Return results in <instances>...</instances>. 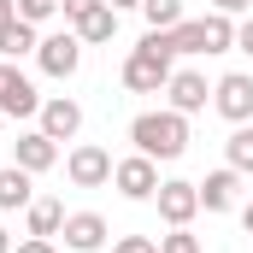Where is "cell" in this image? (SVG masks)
<instances>
[{
    "label": "cell",
    "mask_w": 253,
    "mask_h": 253,
    "mask_svg": "<svg viewBox=\"0 0 253 253\" xmlns=\"http://www.w3.org/2000/svg\"><path fill=\"white\" fill-rule=\"evenodd\" d=\"M42 47V36H36V24H24V18H12L6 30H0V59H24V53H36Z\"/></svg>",
    "instance_id": "obj_16"
},
{
    "label": "cell",
    "mask_w": 253,
    "mask_h": 253,
    "mask_svg": "<svg viewBox=\"0 0 253 253\" xmlns=\"http://www.w3.org/2000/svg\"><path fill=\"white\" fill-rule=\"evenodd\" d=\"M36 65L47 71V77H77V65H83V36L77 30H53V36H42V47H36Z\"/></svg>",
    "instance_id": "obj_4"
},
{
    "label": "cell",
    "mask_w": 253,
    "mask_h": 253,
    "mask_svg": "<svg viewBox=\"0 0 253 253\" xmlns=\"http://www.w3.org/2000/svg\"><path fill=\"white\" fill-rule=\"evenodd\" d=\"M36 200V177L24 165H0V212H24Z\"/></svg>",
    "instance_id": "obj_14"
},
{
    "label": "cell",
    "mask_w": 253,
    "mask_h": 253,
    "mask_svg": "<svg viewBox=\"0 0 253 253\" xmlns=\"http://www.w3.org/2000/svg\"><path fill=\"white\" fill-rule=\"evenodd\" d=\"M65 248L71 253H94V248H106V218L100 212H65Z\"/></svg>",
    "instance_id": "obj_10"
},
{
    "label": "cell",
    "mask_w": 253,
    "mask_h": 253,
    "mask_svg": "<svg viewBox=\"0 0 253 253\" xmlns=\"http://www.w3.org/2000/svg\"><path fill=\"white\" fill-rule=\"evenodd\" d=\"M242 230H248V236H253V206H242Z\"/></svg>",
    "instance_id": "obj_31"
},
{
    "label": "cell",
    "mask_w": 253,
    "mask_h": 253,
    "mask_svg": "<svg viewBox=\"0 0 253 253\" xmlns=\"http://www.w3.org/2000/svg\"><path fill=\"white\" fill-rule=\"evenodd\" d=\"M236 194H242V171H236V165L206 171V183H200V206H206V212H230Z\"/></svg>",
    "instance_id": "obj_13"
},
{
    "label": "cell",
    "mask_w": 253,
    "mask_h": 253,
    "mask_svg": "<svg viewBox=\"0 0 253 253\" xmlns=\"http://www.w3.org/2000/svg\"><path fill=\"white\" fill-rule=\"evenodd\" d=\"M112 153L106 147H94V141H83V147H71V159H65V177L77 183V189H106L112 183Z\"/></svg>",
    "instance_id": "obj_5"
},
{
    "label": "cell",
    "mask_w": 253,
    "mask_h": 253,
    "mask_svg": "<svg viewBox=\"0 0 253 253\" xmlns=\"http://www.w3.org/2000/svg\"><path fill=\"white\" fill-rule=\"evenodd\" d=\"M224 153H230V165H236L242 177H253V124H236V129H230Z\"/></svg>",
    "instance_id": "obj_19"
},
{
    "label": "cell",
    "mask_w": 253,
    "mask_h": 253,
    "mask_svg": "<svg viewBox=\"0 0 253 253\" xmlns=\"http://www.w3.org/2000/svg\"><path fill=\"white\" fill-rule=\"evenodd\" d=\"M106 6H112V12H129V6H141V0H106Z\"/></svg>",
    "instance_id": "obj_30"
},
{
    "label": "cell",
    "mask_w": 253,
    "mask_h": 253,
    "mask_svg": "<svg viewBox=\"0 0 253 253\" xmlns=\"http://www.w3.org/2000/svg\"><path fill=\"white\" fill-rule=\"evenodd\" d=\"M0 253H12V236H6V230H0Z\"/></svg>",
    "instance_id": "obj_32"
},
{
    "label": "cell",
    "mask_w": 253,
    "mask_h": 253,
    "mask_svg": "<svg viewBox=\"0 0 253 253\" xmlns=\"http://www.w3.org/2000/svg\"><path fill=\"white\" fill-rule=\"evenodd\" d=\"M0 112L6 118H36L42 112V94H36V83L18 65H0Z\"/></svg>",
    "instance_id": "obj_7"
},
{
    "label": "cell",
    "mask_w": 253,
    "mask_h": 253,
    "mask_svg": "<svg viewBox=\"0 0 253 253\" xmlns=\"http://www.w3.org/2000/svg\"><path fill=\"white\" fill-rule=\"evenodd\" d=\"M0 129H6V112H0Z\"/></svg>",
    "instance_id": "obj_33"
},
{
    "label": "cell",
    "mask_w": 253,
    "mask_h": 253,
    "mask_svg": "<svg viewBox=\"0 0 253 253\" xmlns=\"http://www.w3.org/2000/svg\"><path fill=\"white\" fill-rule=\"evenodd\" d=\"M253 0H212V12H224V18H242Z\"/></svg>",
    "instance_id": "obj_27"
},
{
    "label": "cell",
    "mask_w": 253,
    "mask_h": 253,
    "mask_svg": "<svg viewBox=\"0 0 253 253\" xmlns=\"http://www.w3.org/2000/svg\"><path fill=\"white\" fill-rule=\"evenodd\" d=\"M171 36L165 30H147L135 47H129V59H124V88L129 94H159L165 83H171Z\"/></svg>",
    "instance_id": "obj_1"
},
{
    "label": "cell",
    "mask_w": 253,
    "mask_h": 253,
    "mask_svg": "<svg viewBox=\"0 0 253 253\" xmlns=\"http://www.w3.org/2000/svg\"><path fill=\"white\" fill-rule=\"evenodd\" d=\"M212 106L230 118V124H253V77L248 71H230L212 83Z\"/></svg>",
    "instance_id": "obj_6"
},
{
    "label": "cell",
    "mask_w": 253,
    "mask_h": 253,
    "mask_svg": "<svg viewBox=\"0 0 253 253\" xmlns=\"http://www.w3.org/2000/svg\"><path fill=\"white\" fill-rule=\"evenodd\" d=\"M112 253H159V248H153L147 236H118V242H112Z\"/></svg>",
    "instance_id": "obj_25"
},
{
    "label": "cell",
    "mask_w": 253,
    "mask_h": 253,
    "mask_svg": "<svg viewBox=\"0 0 253 253\" xmlns=\"http://www.w3.org/2000/svg\"><path fill=\"white\" fill-rule=\"evenodd\" d=\"M53 12H59V0H18V18L24 24H47Z\"/></svg>",
    "instance_id": "obj_22"
},
{
    "label": "cell",
    "mask_w": 253,
    "mask_h": 253,
    "mask_svg": "<svg viewBox=\"0 0 253 253\" xmlns=\"http://www.w3.org/2000/svg\"><path fill=\"white\" fill-rule=\"evenodd\" d=\"M141 18H147V30H177L189 12H183V0H141Z\"/></svg>",
    "instance_id": "obj_20"
},
{
    "label": "cell",
    "mask_w": 253,
    "mask_h": 253,
    "mask_svg": "<svg viewBox=\"0 0 253 253\" xmlns=\"http://www.w3.org/2000/svg\"><path fill=\"white\" fill-rule=\"evenodd\" d=\"M129 141H135V153H147V159H183L189 153V118L183 112H141V118H129Z\"/></svg>",
    "instance_id": "obj_2"
},
{
    "label": "cell",
    "mask_w": 253,
    "mask_h": 253,
    "mask_svg": "<svg viewBox=\"0 0 253 253\" xmlns=\"http://www.w3.org/2000/svg\"><path fill=\"white\" fill-rule=\"evenodd\" d=\"M12 253H53V236H30V242H18Z\"/></svg>",
    "instance_id": "obj_26"
},
{
    "label": "cell",
    "mask_w": 253,
    "mask_h": 253,
    "mask_svg": "<svg viewBox=\"0 0 253 253\" xmlns=\"http://www.w3.org/2000/svg\"><path fill=\"white\" fill-rule=\"evenodd\" d=\"M94 6H106V0H59V12H65V24H77V18H88Z\"/></svg>",
    "instance_id": "obj_24"
},
{
    "label": "cell",
    "mask_w": 253,
    "mask_h": 253,
    "mask_svg": "<svg viewBox=\"0 0 253 253\" xmlns=\"http://www.w3.org/2000/svg\"><path fill=\"white\" fill-rule=\"evenodd\" d=\"M200 30H206V53H230V47H236V18L206 12V18H200Z\"/></svg>",
    "instance_id": "obj_18"
},
{
    "label": "cell",
    "mask_w": 253,
    "mask_h": 253,
    "mask_svg": "<svg viewBox=\"0 0 253 253\" xmlns=\"http://www.w3.org/2000/svg\"><path fill=\"white\" fill-rule=\"evenodd\" d=\"M171 36V53H206V30H200V18H183L177 30H165Z\"/></svg>",
    "instance_id": "obj_21"
},
{
    "label": "cell",
    "mask_w": 253,
    "mask_h": 253,
    "mask_svg": "<svg viewBox=\"0 0 253 253\" xmlns=\"http://www.w3.org/2000/svg\"><path fill=\"white\" fill-rule=\"evenodd\" d=\"M112 189L124 194V200H153L159 194V159H147V153H129L112 165Z\"/></svg>",
    "instance_id": "obj_3"
},
{
    "label": "cell",
    "mask_w": 253,
    "mask_h": 253,
    "mask_svg": "<svg viewBox=\"0 0 253 253\" xmlns=\"http://www.w3.org/2000/svg\"><path fill=\"white\" fill-rule=\"evenodd\" d=\"M77 129H83V106H77V100H65V94L42 100V135H53V141H71Z\"/></svg>",
    "instance_id": "obj_12"
},
{
    "label": "cell",
    "mask_w": 253,
    "mask_h": 253,
    "mask_svg": "<svg viewBox=\"0 0 253 253\" xmlns=\"http://www.w3.org/2000/svg\"><path fill=\"white\" fill-rule=\"evenodd\" d=\"M12 18H18V0H0V30H6Z\"/></svg>",
    "instance_id": "obj_29"
},
{
    "label": "cell",
    "mask_w": 253,
    "mask_h": 253,
    "mask_svg": "<svg viewBox=\"0 0 253 253\" xmlns=\"http://www.w3.org/2000/svg\"><path fill=\"white\" fill-rule=\"evenodd\" d=\"M165 94H171V112H183V118L206 112V100H212V88H206V77H200V71H171Z\"/></svg>",
    "instance_id": "obj_9"
},
{
    "label": "cell",
    "mask_w": 253,
    "mask_h": 253,
    "mask_svg": "<svg viewBox=\"0 0 253 253\" xmlns=\"http://www.w3.org/2000/svg\"><path fill=\"white\" fill-rule=\"evenodd\" d=\"M53 159H59V141L42 135V129H24L18 147H12V165H24L30 177H36V171H53Z\"/></svg>",
    "instance_id": "obj_11"
},
{
    "label": "cell",
    "mask_w": 253,
    "mask_h": 253,
    "mask_svg": "<svg viewBox=\"0 0 253 253\" xmlns=\"http://www.w3.org/2000/svg\"><path fill=\"white\" fill-rule=\"evenodd\" d=\"M236 47L253 59V18H248V24H236Z\"/></svg>",
    "instance_id": "obj_28"
},
{
    "label": "cell",
    "mask_w": 253,
    "mask_h": 253,
    "mask_svg": "<svg viewBox=\"0 0 253 253\" xmlns=\"http://www.w3.org/2000/svg\"><path fill=\"white\" fill-rule=\"evenodd\" d=\"M159 253H200V242H194V236H189V224H183V230H171V236L159 242Z\"/></svg>",
    "instance_id": "obj_23"
},
{
    "label": "cell",
    "mask_w": 253,
    "mask_h": 253,
    "mask_svg": "<svg viewBox=\"0 0 253 253\" xmlns=\"http://www.w3.org/2000/svg\"><path fill=\"white\" fill-rule=\"evenodd\" d=\"M71 30L83 36V47H100V42H112V36H118V12H112V6H94V12H88V18H77Z\"/></svg>",
    "instance_id": "obj_15"
},
{
    "label": "cell",
    "mask_w": 253,
    "mask_h": 253,
    "mask_svg": "<svg viewBox=\"0 0 253 253\" xmlns=\"http://www.w3.org/2000/svg\"><path fill=\"white\" fill-rule=\"evenodd\" d=\"M159 218L171 224V230H183L194 224V212H200V183H183V177H171V183H159Z\"/></svg>",
    "instance_id": "obj_8"
},
{
    "label": "cell",
    "mask_w": 253,
    "mask_h": 253,
    "mask_svg": "<svg viewBox=\"0 0 253 253\" xmlns=\"http://www.w3.org/2000/svg\"><path fill=\"white\" fill-rule=\"evenodd\" d=\"M30 236H59L65 230V200H30Z\"/></svg>",
    "instance_id": "obj_17"
}]
</instances>
